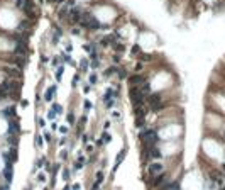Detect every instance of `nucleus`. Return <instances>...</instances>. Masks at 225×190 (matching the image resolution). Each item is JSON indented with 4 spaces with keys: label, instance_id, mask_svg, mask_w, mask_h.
<instances>
[{
    "label": "nucleus",
    "instance_id": "f257e3e1",
    "mask_svg": "<svg viewBox=\"0 0 225 190\" xmlns=\"http://www.w3.org/2000/svg\"><path fill=\"white\" fill-rule=\"evenodd\" d=\"M78 24H80L81 27H85V29H90V31H95V29L100 27L98 21H96L92 14H88V12H83V15H81V19H80Z\"/></svg>",
    "mask_w": 225,
    "mask_h": 190
},
{
    "label": "nucleus",
    "instance_id": "f03ea898",
    "mask_svg": "<svg viewBox=\"0 0 225 190\" xmlns=\"http://www.w3.org/2000/svg\"><path fill=\"white\" fill-rule=\"evenodd\" d=\"M147 105L154 112L161 110L162 109V95L161 94H149L147 95Z\"/></svg>",
    "mask_w": 225,
    "mask_h": 190
},
{
    "label": "nucleus",
    "instance_id": "7ed1b4c3",
    "mask_svg": "<svg viewBox=\"0 0 225 190\" xmlns=\"http://www.w3.org/2000/svg\"><path fill=\"white\" fill-rule=\"evenodd\" d=\"M142 141L146 143V146H156L158 136H156V132H154L152 129H147V131L142 132Z\"/></svg>",
    "mask_w": 225,
    "mask_h": 190
},
{
    "label": "nucleus",
    "instance_id": "20e7f679",
    "mask_svg": "<svg viewBox=\"0 0 225 190\" xmlns=\"http://www.w3.org/2000/svg\"><path fill=\"white\" fill-rule=\"evenodd\" d=\"M162 170H164L162 163H151V165L147 166V171H149V175H151V177L161 175V171H162Z\"/></svg>",
    "mask_w": 225,
    "mask_h": 190
},
{
    "label": "nucleus",
    "instance_id": "39448f33",
    "mask_svg": "<svg viewBox=\"0 0 225 190\" xmlns=\"http://www.w3.org/2000/svg\"><path fill=\"white\" fill-rule=\"evenodd\" d=\"M129 82H130V87H141L142 83H146V78L142 75H132L129 76Z\"/></svg>",
    "mask_w": 225,
    "mask_h": 190
},
{
    "label": "nucleus",
    "instance_id": "423d86ee",
    "mask_svg": "<svg viewBox=\"0 0 225 190\" xmlns=\"http://www.w3.org/2000/svg\"><path fill=\"white\" fill-rule=\"evenodd\" d=\"M142 53H141V48L139 46H134L132 48V56H141Z\"/></svg>",
    "mask_w": 225,
    "mask_h": 190
},
{
    "label": "nucleus",
    "instance_id": "0eeeda50",
    "mask_svg": "<svg viewBox=\"0 0 225 190\" xmlns=\"http://www.w3.org/2000/svg\"><path fill=\"white\" fill-rule=\"evenodd\" d=\"M51 2H53V3H59L61 0H51Z\"/></svg>",
    "mask_w": 225,
    "mask_h": 190
}]
</instances>
